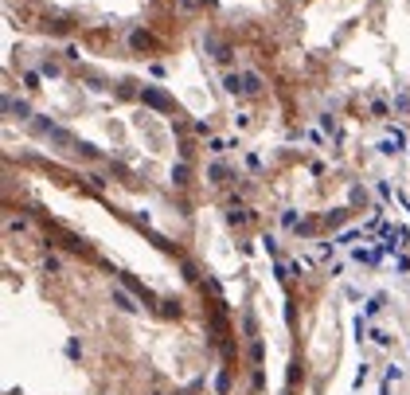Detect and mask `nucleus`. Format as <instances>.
Wrapping results in <instances>:
<instances>
[{
	"label": "nucleus",
	"mask_w": 410,
	"mask_h": 395,
	"mask_svg": "<svg viewBox=\"0 0 410 395\" xmlns=\"http://www.w3.org/2000/svg\"><path fill=\"white\" fill-rule=\"evenodd\" d=\"M109 297H113L117 309H125V313H141V305H137V297H133L129 289H109Z\"/></svg>",
	"instance_id": "obj_1"
},
{
	"label": "nucleus",
	"mask_w": 410,
	"mask_h": 395,
	"mask_svg": "<svg viewBox=\"0 0 410 395\" xmlns=\"http://www.w3.org/2000/svg\"><path fill=\"white\" fill-rule=\"evenodd\" d=\"M207 176H211V184H223V176H227V169H223V165H211V172H207Z\"/></svg>",
	"instance_id": "obj_14"
},
{
	"label": "nucleus",
	"mask_w": 410,
	"mask_h": 395,
	"mask_svg": "<svg viewBox=\"0 0 410 395\" xmlns=\"http://www.w3.org/2000/svg\"><path fill=\"white\" fill-rule=\"evenodd\" d=\"M172 180H176V184H188V165H176V169H172Z\"/></svg>",
	"instance_id": "obj_13"
},
{
	"label": "nucleus",
	"mask_w": 410,
	"mask_h": 395,
	"mask_svg": "<svg viewBox=\"0 0 410 395\" xmlns=\"http://www.w3.org/2000/svg\"><path fill=\"white\" fill-rule=\"evenodd\" d=\"M250 219H254V212H246V208H235V204H231V212H227V223H231V227H242V223H250Z\"/></svg>",
	"instance_id": "obj_2"
},
{
	"label": "nucleus",
	"mask_w": 410,
	"mask_h": 395,
	"mask_svg": "<svg viewBox=\"0 0 410 395\" xmlns=\"http://www.w3.org/2000/svg\"><path fill=\"white\" fill-rule=\"evenodd\" d=\"M125 286H129V289H133V293H137V297H145V301H153V293H149V289H145V286L137 282V278H125Z\"/></svg>",
	"instance_id": "obj_11"
},
{
	"label": "nucleus",
	"mask_w": 410,
	"mask_h": 395,
	"mask_svg": "<svg viewBox=\"0 0 410 395\" xmlns=\"http://www.w3.org/2000/svg\"><path fill=\"white\" fill-rule=\"evenodd\" d=\"M246 356H250V364H254V368H262V360H266V344H262V340H250V352H246Z\"/></svg>",
	"instance_id": "obj_4"
},
{
	"label": "nucleus",
	"mask_w": 410,
	"mask_h": 395,
	"mask_svg": "<svg viewBox=\"0 0 410 395\" xmlns=\"http://www.w3.org/2000/svg\"><path fill=\"white\" fill-rule=\"evenodd\" d=\"M43 270H47V274H59V270H63V262H59V258H43Z\"/></svg>",
	"instance_id": "obj_17"
},
{
	"label": "nucleus",
	"mask_w": 410,
	"mask_h": 395,
	"mask_svg": "<svg viewBox=\"0 0 410 395\" xmlns=\"http://www.w3.org/2000/svg\"><path fill=\"white\" fill-rule=\"evenodd\" d=\"M145 102H149V106H156V110H172V102H168L160 90H145Z\"/></svg>",
	"instance_id": "obj_5"
},
{
	"label": "nucleus",
	"mask_w": 410,
	"mask_h": 395,
	"mask_svg": "<svg viewBox=\"0 0 410 395\" xmlns=\"http://www.w3.org/2000/svg\"><path fill=\"white\" fill-rule=\"evenodd\" d=\"M371 340H375V344H383V348H387V344H391V333H387V329H375V333H371Z\"/></svg>",
	"instance_id": "obj_12"
},
{
	"label": "nucleus",
	"mask_w": 410,
	"mask_h": 395,
	"mask_svg": "<svg viewBox=\"0 0 410 395\" xmlns=\"http://www.w3.org/2000/svg\"><path fill=\"white\" fill-rule=\"evenodd\" d=\"M215 388H219V395L231 392V372H227V368H219V380H215Z\"/></svg>",
	"instance_id": "obj_10"
},
{
	"label": "nucleus",
	"mask_w": 410,
	"mask_h": 395,
	"mask_svg": "<svg viewBox=\"0 0 410 395\" xmlns=\"http://www.w3.org/2000/svg\"><path fill=\"white\" fill-rule=\"evenodd\" d=\"M367 376H371V364H359V372H356V388H363V384H367Z\"/></svg>",
	"instance_id": "obj_15"
},
{
	"label": "nucleus",
	"mask_w": 410,
	"mask_h": 395,
	"mask_svg": "<svg viewBox=\"0 0 410 395\" xmlns=\"http://www.w3.org/2000/svg\"><path fill=\"white\" fill-rule=\"evenodd\" d=\"M383 305H387V297H383V293H375V297L367 301V309H363V317H375V313H383Z\"/></svg>",
	"instance_id": "obj_7"
},
{
	"label": "nucleus",
	"mask_w": 410,
	"mask_h": 395,
	"mask_svg": "<svg viewBox=\"0 0 410 395\" xmlns=\"http://www.w3.org/2000/svg\"><path fill=\"white\" fill-rule=\"evenodd\" d=\"M67 356L78 360V356H82V344H78V340H67Z\"/></svg>",
	"instance_id": "obj_16"
},
{
	"label": "nucleus",
	"mask_w": 410,
	"mask_h": 395,
	"mask_svg": "<svg viewBox=\"0 0 410 395\" xmlns=\"http://www.w3.org/2000/svg\"><path fill=\"white\" fill-rule=\"evenodd\" d=\"M129 47H137V51H141V47H153V36H149V32H133V36H129Z\"/></svg>",
	"instance_id": "obj_6"
},
{
	"label": "nucleus",
	"mask_w": 410,
	"mask_h": 395,
	"mask_svg": "<svg viewBox=\"0 0 410 395\" xmlns=\"http://www.w3.org/2000/svg\"><path fill=\"white\" fill-rule=\"evenodd\" d=\"M242 82H246V94H258V90H262V78H258L254 71H246V74H242Z\"/></svg>",
	"instance_id": "obj_9"
},
{
	"label": "nucleus",
	"mask_w": 410,
	"mask_h": 395,
	"mask_svg": "<svg viewBox=\"0 0 410 395\" xmlns=\"http://www.w3.org/2000/svg\"><path fill=\"white\" fill-rule=\"evenodd\" d=\"M242 329H246V337L254 340V333H258V321H254V309H242Z\"/></svg>",
	"instance_id": "obj_8"
},
{
	"label": "nucleus",
	"mask_w": 410,
	"mask_h": 395,
	"mask_svg": "<svg viewBox=\"0 0 410 395\" xmlns=\"http://www.w3.org/2000/svg\"><path fill=\"white\" fill-rule=\"evenodd\" d=\"M399 145H403V133H399V129H391V137H383V141H379V153H387V157H391V153H399Z\"/></svg>",
	"instance_id": "obj_3"
},
{
	"label": "nucleus",
	"mask_w": 410,
	"mask_h": 395,
	"mask_svg": "<svg viewBox=\"0 0 410 395\" xmlns=\"http://www.w3.org/2000/svg\"><path fill=\"white\" fill-rule=\"evenodd\" d=\"M8 231H16V235H24V231H28V219H8Z\"/></svg>",
	"instance_id": "obj_18"
}]
</instances>
